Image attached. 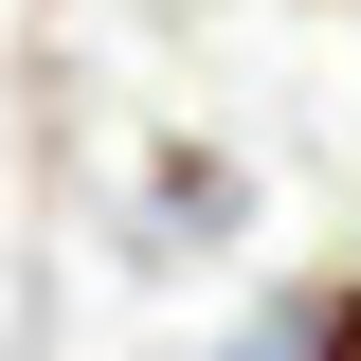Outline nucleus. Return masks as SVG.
Wrapping results in <instances>:
<instances>
[{
	"label": "nucleus",
	"instance_id": "1",
	"mask_svg": "<svg viewBox=\"0 0 361 361\" xmlns=\"http://www.w3.org/2000/svg\"><path fill=\"white\" fill-rule=\"evenodd\" d=\"M253 235V163L235 145H145V271H199Z\"/></svg>",
	"mask_w": 361,
	"mask_h": 361
},
{
	"label": "nucleus",
	"instance_id": "2",
	"mask_svg": "<svg viewBox=\"0 0 361 361\" xmlns=\"http://www.w3.org/2000/svg\"><path fill=\"white\" fill-rule=\"evenodd\" d=\"M307 361H361V271H325V307H307Z\"/></svg>",
	"mask_w": 361,
	"mask_h": 361
}]
</instances>
